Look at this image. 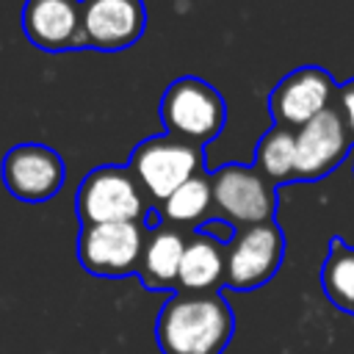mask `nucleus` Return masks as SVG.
<instances>
[{
	"label": "nucleus",
	"instance_id": "1",
	"mask_svg": "<svg viewBox=\"0 0 354 354\" xmlns=\"http://www.w3.org/2000/svg\"><path fill=\"white\" fill-rule=\"evenodd\" d=\"M235 332L227 299L213 293L174 290L155 321V340L163 354H221Z\"/></svg>",
	"mask_w": 354,
	"mask_h": 354
},
{
	"label": "nucleus",
	"instance_id": "2",
	"mask_svg": "<svg viewBox=\"0 0 354 354\" xmlns=\"http://www.w3.org/2000/svg\"><path fill=\"white\" fill-rule=\"evenodd\" d=\"M160 122L169 136L205 147L221 133L227 122V105L207 80L185 75L166 86L160 97Z\"/></svg>",
	"mask_w": 354,
	"mask_h": 354
},
{
	"label": "nucleus",
	"instance_id": "3",
	"mask_svg": "<svg viewBox=\"0 0 354 354\" xmlns=\"http://www.w3.org/2000/svg\"><path fill=\"white\" fill-rule=\"evenodd\" d=\"M127 169L141 185L149 205H160L174 188H180L194 174L205 171V155L202 147L163 133L144 138L133 149Z\"/></svg>",
	"mask_w": 354,
	"mask_h": 354
},
{
	"label": "nucleus",
	"instance_id": "4",
	"mask_svg": "<svg viewBox=\"0 0 354 354\" xmlns=\"http://www.w3.org/2000/svg\"><path fill=\"white\" fill-rule=\"evenodd\" d=\"M149 199L130 174L127 166H97L77 188L75 210L83 227L88 224H116V221H144L149 216Z\"/></svg>",
	"mask_w": 354,
	"mask_h": 354
},
{
	"label": "nucleus",
	"instance_id": "5",
	"mask_svg": "<svg viewBox=\"0 0 354 354\" xmlns=\"http://www.w3.org/2000/svg\"><path fill=\"white\" fill-rule=\"evenodd\" d=\"M213 218H224L235 230L274 221L279 196L277 185L268 183L254 166L227 163L210 171Z\"/></svg>",
	"mask_w": 354,
	"mask_h": 354
},
{
	"label": "nucleus",
	"instance_id": "6",
	"mask_svg": "<svg viewBox=\"0 0 354 354\" xmlns=\"http://www.w3.org/2000/svg\"><path fill=\"white\" fill-rule=\"evenodd\" d=\"M149 227L144 221L88 224L77 235V260L83 271L100 279H124L138 271Z\"/></svg>",
	"mask_w": 354,
	"mask_h": 354
},
{
	"label": "nucleus",
	"instance_id": "7",
	"mask_svg": "<svg viewBox=\"0 0 354 354\" xmlns=\"http://www.w3.org/2000/svg\"><path fill=\"white\" fill-rule=\"evenodd\" d=\"M285 257V232L277 221H263L235 230L227 243V268L224 288L254 290L266 285L282 266Z\"/></svg>",
	"mask_w": 354,
	"mask_h": 354
},
{
	"label": "nucleus",
	"instance_id": "8",
	"mask_svg": "<svg viewBox=\"0 0 354 354\" xmlns=\"http://www.w3.org/2000/svg\"><path fill=\"white\" fill-rule=\"evenodd\" d=\"M337 83L321 66H299L288 72L268 94V113L274 124L299 130L335 102Z\"/></svg>",
	"mask_w": 354,
	"mask_h": 354
},
{
	"label": "nucleus",
	"instance_id": "9",
	"mask_svg": "<svg viewBox=\"0 0 354 354\" xmlns=\"http://www.w3.org/2000/svg\"><path fill=\"white\" fill-rule=\"evenodd\" d=\"M64 158L47 144H17L6 152L0 174L11 196L22 202H47L64 185Z\"/></svg>",
	"mask_w": 354,
	"mask_h": 354
},
{
	"label": "nucleus",
	"instance_id": "10",
	"mask_svg": "<svg viewBox=\"0 0 354 354\" xmlns=\"http://www.w3.org/2000/svg\"><path fill=\"white\" fill-rule=\"evenodd\" d=\"M354 141L335 102L296 130V180H321L351 152Z\"/></svg>",
	"mask_w": 354,
	"mask_h": 354
},
{
	"label": "nucleus",
	"instance_id": "11",
	"mask_svg": "<svg viewBox=\"0 0 354 354\" xmlns=\"http://www.w3.org/2000/svg\"><path fill=\"white\" fill-rule=\"evenodd\" d=\"M86 47L113 53L136 44L147 25L141 0H80Z\"/></svg>",
	"mask_w": 354,
	"mask_h": 354
},
{
	"label": "nucleus",
	"instance_id": "12",
	"mask_svg": "<svg viewBox=\"0 0 354 354\" xmlns=\"http://www.w3.org/2000/svg\"><path fill=\"white\" fill-rule=\"evenodd\" d=\"M22 30L33 47L47 53L86 47L80 0H28L22 8Z\"/></svg>",
	"mask_w": 354,
	"mask_h": 354
},
{
	"label": "nucleus",
	"instance_id": "13",
	"mask_svg": "<svg viewBox=\"0 0 354 354\" xmlns=\"http://www.w3.org/2000/svg\"><path fill=\"white\" fill-rule=\"evenodd\" d=\"M188 235L191 232L171 224H155L147 232V243L136 271V277L147 290H171V293L177 290V271H180Z\"/></svg>",
	"mask_w": 354,
	"mask_h": 354
},
{
	"label": "nucleus",
	"instance_id": "14",
	"mask_svg": "<svg viewBox=\"0 0 354 354\" xmlns=\"http://www.w3.org/2000/svg\"><path fill=\"white\" fill-rule=\"evenodd\" d=\"M224 268H227V243L205 232H191L177 271V290L213 293L224 285Z\"/></svg>",
	"mask_w": 354,
	"mask_h": 354
},
{
	"label": "nucleus",
	"instance_id": "15",
	"mask_svg": "<svg viewBox=\"0 0 354 354\" xmlns=\"http://www.w3.org/2000/svg\"><path fill=\"white\" fill-rule=\"evenodd\" d=\"M160 218L171 227H199L202 221L213 218V191H210V174L199 171L191 180H185L180 188H174L160 202Z\"/></svg>",
	"mask_w": 354,
	"mask_h": 354
},
{
	"label": "nucleus",
	"instance_id": "16",
	"mask_svg": "<svg viewBox=\"0 0 354 354\" xmlns=\"http://www.w3.org/2000/svg\"><path fill=\"white\" fill-rule=\"evenodd\" d=\"M252 166L274 185L296 180V130L282 124H274L271 130H266L254 147Z\"/></svg>",
	"mask_w": 354,
	"mask_h": 354
},
{
	"label": "nucleus",
	"instance_id": "17",
	"mask_svg": "<svg viewBox=\"0 0 354 354\" xmlns=\"http://www.w3.org/2000/svg\"><path fill=\"white\" fill-rule=\"evenodd\" d=\"M321 288L337 310L354 315V246L340 235L329 241V252L321 266Z\"/></svg>",
	"mask_w": 354,
	"mask_h": 354
},
{
	"label": "nucleus",
	"instance_id": "18",
	"mask_svg": "<svg viewBox=\"0 0 354 354\" xmlns=\"http://www.w3.org/2000/svg\"><path fill=\"white\" fill-rule=\"evenodd\" d=\"M335 108H337V113H340V119H343V124H346V130H348V136L354 141V77L337 86Z\"/></svg>",
	"mask_w": 354,
	"mask_h": 354
},
{
	"label": "nucleus",
	"instance_id": "19",
	"mask_svg": "<svg viewBox=\"0 0 354 354\" xmlns=\"http://www.w3.org/2000/svg\"><path fill=\"white\" fill-rule=\"evenodd\" d=\"M196 232H205V235H210V238H216V241H221V243H230L232 235H235V227L227 224L224 218H207V221H202V224L196 227Z\"/></svg>",
	"mask_w": 354,
	"mask_h": 354
}]
</instances>
